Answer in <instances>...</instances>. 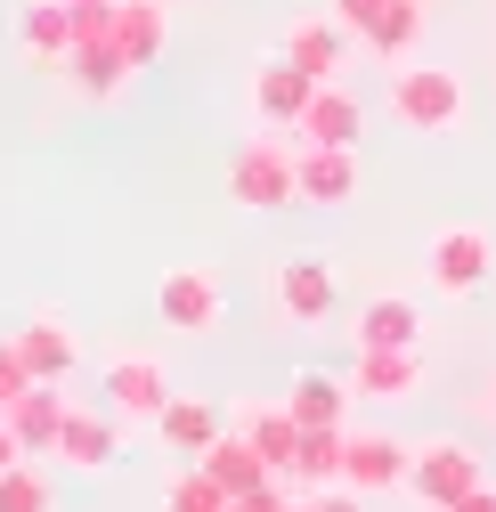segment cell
I'll use <instances>...</instances> for the list:
<instances>
[{"label":"cell","mask_w":496,"mask_h":512,"mask_svg":"<svg viewBox=\"0 0 496 512\" xmlns=\"http://www.w3.org/2000/svg\"><path fill=\"white\" fill-rule=\"evenodd\" d=\"M114 49L131 66H155L163 57V0H114Z\"/></svg>","instance_id":"cell-22"},{"label":"cell","mask_w":496,"mask_h":512,"mask_svg":"<svg viewBox=\"0 0 496 512\" xmlns=\"http://www.w3.org/2000/svg\"><path fill=\"white\" fill-rule=\"evenodd\" d=\"M220 431H228V407H212V399H196V391H171L163 415H155L163 456H179V464H204V447H212Z\"/></svg>","instance_id":"cell-9"},{"label":"cell","mask_w":496,"mask_h":512,"mask_svg":"<svg viewBox=\"0 0 496 512\" xmlns=\"http://www.w3.org/2000/svg\"><path fill=\"white\" fill-rule=\"evenodd\" d=\"M383 9H391V0H334V17H342V25H350V41H358V33H366V25H375V17H383Z\"/></svg>","instance_id":"cell-29"},{"label":"cell","mask_w":496,"mask_h":512,"mask_svg":"<svg viewBox=\"0 0 496 512\" xmlns=\"http://www.w3.org/2000/svg\"><path fill=\"white\" fill-rule=\"evenodd\" d=\"M163 399H171V382H163V366L147 358V350H114V366H106V407L114 415H163Z\"/></svg>","instance_id":"cell-13"},{"label":"cell","mask_w":496,"mask_h":512,"mask_svg":"<svg viewBox=\"0 0 496 512\" xmlns=\"http://www.w3.org/2000/svg\"><path fill=\"white\" fill-rule=\"evenodd\" d=\"M480 480H488V464H480V447H472V439H423L415 456H407V496L431 504V512H448V504L472 496Z\"/></svg>","instance_id":"cell-3"},{"label":"cell","mask_w":496,"mask_h":512,"mask_svg":"<svg viewBox=\"0 0 496 512\" xmlns=\"http://www.w3.org/2000/svg\"><path fill=\"white\" fill-rule=\"evenodd\" d=\"M17 49L33 57V66H66L74 57V9L66 0H25L17 9Z\"/></svg>","instance_id":"cell-20"},{"label":"cell","mask_w":496,"mask_h":512,"mask_svg":"<svg viewBox=\"0 0 496 512\" xmlns=\"http://www.w3.org/2000/svg\"><path fill=\"white\" fill-rule=\"evenodd\" d=\"M448 512H496V488H488V480H480V488H472V496H456V504H448Z\"/></svg>","instance_id":"cell-32"},{"label":"cell","mask_w":496,"mask_h":512,"mask_svg":"<svg viewBox=\"0 0 496 512\" xmlns=\"http://www.w3.org/2000/svg\"><path fill=\"white\" fill-rule=\"evenodd\" d=\"M350 391L358 399H415L423 391V350H358L350 358Z\"/></svg>","instance_id":"cell-19"},{"label":"cell","mask_w":496,"mask_h":512,"mask_svg":"<svg viewBox=\"0 0 496 512\" xmlns=\"http://www.w3.org/2000/svg\"><path fill=\"white\" fill-rule=\"evenodd\" d=\"M0 512H57V488L33 472V456L0 472Z\"/></svg>","instance_id":"cell-27"},{"label":"cell","mask_w":496,"mask_h":512,"mask_svg":"<svg viewBox=\"0 0 496 512\" xmlns=\"http://www.w3.org/2000/svg\"><path fill=\"white\" fill-rule=\"evenodd\" d=\"M204 472H212V480H220L228 496H244V488H261V480H277V472L261 464V447H253V439H244L236 423H228V431H220V439L204 447Z\"/></svg>","instance_id":"cell-21"},{"label":"cell","mask_w":496,"mask_h":512,"mask_svg":"<svg viewBox=\"0 0 496 512\" xmlns=\"http://www.w3.org/2000/svg\"><path fill=\"white\" fill-rule=\"evenodd\" d=\"M293 131H301V147H358L366 106H358L342 82H318V98H309V114L293 122Z\"/></svg>","instance_id":"cell-18"},{"label":"cell","mask_w":496,"mask_h":512,"mask_svg":"<svg viewBox=\"0 0 496 512\" xmlns=\"http://www.w3.org/2000/svg\"><path fill=\"white\" fill-rule=\"evenodd\" d=\"M350 342H358V350H415V342H423V309H415L407 293H375V301H358Z\"/></svg>","instance_id":"cell-14"},{"label":"cell","mask_w":496,"mask_h":512,"mask_svg":"<svg viewBox=\"0 0 496 512\" xmlns=\"http://www.w3.org/2000/svg\"><path fill=\"white\" fill-rule=\"evenodd\" d=\"M309 98H318V82H309L293 57H269V66L253 74V114L269 122V131H293V122L309 114Z\"/></svg>","instance_id":"cell-15"},{"label":"cell","mask_w":496,"mask_h":512,"mask_svg":"<svg viewBox=\"0 0 496 512\" xmlns=\"http://www.w3.org/2000/svg\"><path fill=\"white\" fill-rule=\"evenodd\" d=\"M0 423L17 431L25 456H49V447H57V423H66V391H57V382H25V391L0 407Z\"/></svg>","instance_id":"cell-17"},{"label":"cell","mask_w":496,"mask_h":512,"mask_svg":"<svg viewBox=\"0 0 496 512\" xmlns=\"http://www.w3.org/2000/svg\"><path fill=\"white\" fill-rule=\"evenodd\" d=\"M155 309H163V326H171V334H220V317H228V285H220V269H204V261H179V269H163Z\"/></svg>","instance_id":"cell-4"},{"label":"cell","mask_w":496,"mask_h":512,"mask_svg":"<svg viewBox=\"0 0 496 512\" xmlns=\"http://www.w3.org/2000/svg\"><path fill=\"white\" fill-rule=\"evenodd\" d=\"M9 464H25V447H17V431H9V423H0V472H9Z\"/></svg>","instance_id":"cell-33"},{"label":"cell","mask_w":496,"mask_h":512,"mask_svg":"<svg viewBox=\"0 0 496 512\" xmlns=\"http://www.w3.org/2000/svg\"><path fill=\"white\" fill-rule=\"evenodd\" d=\"M277 57H293L309 82H342V66H350V25H342V17H293Z\"/></svg>","instance_id":"cell-11"},{"label":"cell","mask_w":496,"mask_h":512,"mask_svg":"<svg viewBox=\"0 0 496 512\" xmlns=\"http://www.w3.org/2000/svg\"><path fill=\"white\" fill-rule=\"evenodd\" d=\"M228 196H236V204H253V212H285V204H301V187H293V155L269 147V139H253V147L228 163Z\"/></svg>","instance_id":"cell-6"},{"label":"cell","mask_w":496,"mask_h":512,"mask_svg":"<svg viewBox=\"0 0 496 512\" xmlns=\"http://www.w3.org/2000/svg\"><path fill=\"white\" fill-rule=\"evenodd\" d=\"M309 512H366V504H358V488L334 480V488H309Z\"/></svg>","instance_id":"cell-30"},{"label":"cell","mask_w":496,"mask_h":512,"mask_svg":"<svg viewBox=\"0 0 496 512\" xmlns=\"http://www.w3.org/2000/svg\"><path fill=\"white\" fill-rule=\"evenodd\" d=\"M25 382H33V374H25V366H17V350H9V342H0V407H9V399H17V391H25Z\"/></svg>","instance_id":"cell-31"},{"label":"cell","mask_w":496,"mask_h":512,"mask_svg":"<svg viewBox=\"0 0 496 512\" xmlns=\"http://www.w3.org/2000/svg\"><path fill=\"white\" fill-rule=\"evenodd\" d=\"M488 269H496V236L472 228V220H456V228H440V236L423 244V277H431L440 301H472L488 285Z\"/></svg>","instance_id":"cell-2"},{"label":"cell","mask_w":496,"mask_h":512,"mask_svg":"<svg viewBox=\"0 0 496 512\" xmlns=\"http://www.w3.org/2000/svg\"><path fill=\"white\" fill-rule=\"evenodd\" d=\"M228 423L261 447V464H269L277 480H293V456H301V415H293L285 399H244V407H228Z\"/></svg>","instance_id":"cell-10"},{"label":"cell","mask_w":496,"mask_h":512,"mask_svg":"<svg viewBox=\"0 0 496 512\" xmlns=\"http://www.w3.org/2000/svg\"><path fill=\"white\" fill-rule=\"evenodd\" d=\"M66 74H74V90H82V98H114L139 66H131V57H122L114 41H82V49L66 57Z\"/></svg>","instance_id":"cell-23"},{"label":"cell","mask_w":496,"mask_h":512,"mask_svg":"<svg viewBox=\"0 0 496 512\" xmlns=\"http://www.w3.org/2000/svg\"><path fill=\"white\" fill-rule=\"evenodd\" d=\"M358 41L375 49V57H391V66H399V57H415V41H423V0H391V9L366 25Z\"/></svg>","instance_id":"cell-24"},{"label":"cell","mask_w":496,"mask_h":512,"mask_svg":"<svg viewBox=\"0 0 496 512\" xmlns=\"http://www.w3.org/2000/svg\"><path fill=\"white\" fill-rule=\"evenodd\" d=\"M342 423H309L301 431V456H293V480H309V488H334L342 480Z\"/></svg>","instance_id":"cell-26"},{"label":"cell","mask_w":496,"mask_h":512,"mask_svg":"<svg viewBox=\"0 0 496 512\" xmlns=\"http://www.w3.org/2000/svg\"><path fill=\"white\" fill-rule=\"evenodd\" d=\"M114 456H122V415L114 407H66V423H57V464L98 472Z\"/></svg>","instance_id":"cell-12"},{"label":"cell","mask_w":496,"mask_h":512,"mask_svg":"<svg viewBox=\"0 0 496 512\" xmlns=\"http://www.w3.org/2000/svg\"><path fill=\"white\" fill-rule=\"evenodd\" d=\"M285 407L301 415V431H309V423H342V415H350V382H334V374H293Z\"/></svg>","instance_id":"cell-25"},{"label":"cell","mask_w":496,"mask_h":512,"mask_svg":"<svg viewBox=\"0 0 496 512\" xmlns=\"http://www.w3.org/2000/svg\"><path fill=\"white\" fill-rule=\"evenodd\" d=\"M334 309H342V285H334L326 252H293V261H277V317H293V326H326Z\"/></svg>","instance_id":"cell-5"},{"label":"cell","mask_w":496,"mask_h":512,"mask_svg":"<svg viewBox=\"0 0 496 512\" xmlns=\"http://www.w3.org/2000/svg\"><path fill=\"white\" fill-rule=\"evenodd\" d=\"M228 504H236V496H228L204 464H196L188 480H171V496H163V512H228Z\"/></svg>","instance_id":"cell-28"},{"label":"cell","mask_w":496,"mask_h":512,"mask_svg":"<svg viewBox=\"0 0 496 512\" xmlns=\"http://www.w3.org/2000/svg\"><path fill=\"white\" fill-rule=\"evenodd\" d=\"M9 350H17V366L33 374V382H66L74 366H82V334L66 326L57 309H41V317H25V326L9 334Z\"/></svg>","instance_id":"cell-8"},{"label":"cell","mask_w":496,"mask_h":512,"mask_svg":"<svg viewBox=\"0 0 496 512\" xmlns=\"http://www.w3.org/2000/svg\"><path fill=\"white\" fill-rule=\"evenodd\" d=\"M293 187H301V204H350L358 196V147H301Z\"/></svg>","instance_id":"cell-16"},{"label":"cell","mask_w":496,"mask_h":512,"mask_svg":"<svg viewBox=\"0 0 496 512\" xmlns=\"http://www.w3.org/2000/svg\"><path fill=\"white\" fill-rule=\"evenodd\" d=\"M407 456H415V447L399 431H350L342 439V488H358V496L407 488Z\"/></svg>","instance_id":"cell-7"},{"label":"cell","mask_w":496,"mask_h":512,"mask_svg":"<svg viewBox=\"0 0 496 512\" xmlns=\"http://www.w3.org/2000/svg\"><path fill=\"white\" fill-rule=\"evenodd\" d=\"M383 106H391V122H407V131L431 139V131H456V122L472 114V90H464L456 66H440V57H399Z\"/></svg>","instance_id":"cell-1"}]
</instances>
